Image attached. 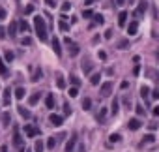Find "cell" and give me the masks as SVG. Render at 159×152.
Masks as SVG:
<instances>
[{"mask_svg": "<svg viewBox=\"0 0 159 152\" xmlns=\"http://www.w3.org/2000/svg\"><path fill=\"white\" fill-rule=\"evenodd\" d=\"M64 113H66V115H71V105H69V103H64Z\"/></svg>", "mask_w": 159, "mask_h": 152, "instance_id": "obj_42", "label": "cell"}, {"mask_svg": "<svg viewBox=\"0 0 159 152\" xmlns=\"http://www.w3.org/2000/svg\"><path fill=\"white\" fill-rule=\"evenodd\" d=\"M92 70H94V64H92L90 60H84V62H82V72L88 75V73H92Z\"/></svg>", "mask_w": 159, "mask_h": 152, "instance_id": "obj_10", "label": "cell"}, {"mask_svg": "<svg viewBox=\"0 0 159 152\" xmlns=\"http://www.w3.org/2000/svg\"><path fill=\"white\" fill-rule=\"evenodd\" d=\"M75 152H84V145H79V147H77V150H75Z\"/></svg>", "mask_w": 159, "mask_h": 152, "instance_id": "obj_55", "label": "cell"}, {"mask_svg": "<svg viewBox=\"0 0 159 152\" xmlns=\"http://www.w3.org/2000/svg\"><path fill=\"white\" fill-rule=\"evenodd\" d=\"M127 86H129V83H127V81H124L122 85H120V88H122V90H125V88H127Z\"/></svg>", "mask_w": 159, "mask_h": 152, "instance_id": "obj_51", "label": "cell"}, {"mask_svg": "<svg viewBox=\"0 0 159 152\" xmlns=\"http://www.w3.org/2000/svg\"><path fill=\"white\" fill-rule=\"evenodd\" d=\"M56 85H58V88H66V81H64L62 77H58V79H56Z\"/></svg>", "mask_w": 159, "mask_h": 152, "instance_id": "obj_36", "label": "cell"}, {"mask_svg": "<svg viewBox=\"0 0 159 152\" xmlns=\"http://www.w3.org/2000/svg\"><path fill=\"white\" fill-rule=\"evenodd\" d=\"M0 152H8V147H6V145H2V147H0Z\"/></svg>", "mask_w": 159, "mask_h": 152, "instance_id": "obj_58", "label": "cell"}, {"mask_svg": "<svg viewBox=\"0 0 159 152\" xmlns=\"http://www.w3.org/2000/svg\"><path fill=\"white\" fill-rule=\"evenodd\" d=\"M127 17H129L127 11H120V15H118V25L120 27H125L127 25Z\"/></svg>", "mask_w": 159, "mask_h": 152, "instance_id": "obj_8", "label": "cell"}, {"mask_svg": "<svg viewBox=\"0 0 159 152\" xmlns=\"http://www.w3.org/2000/svg\"><path fill=\"white\" fill-rule=\"evenodd\" d=\"M152 98H154V100H159V90H154V92H152Z\"/></svg>", "mask_w": 159, "mask_h": 152, "instance_id": "obj_50", "label": "cell"}, {"mask_svg": "<svg viewBox=\"0 0 159 152\" xmlns=\"http://www.w3.org/2000/svg\"><path fill=\"white\" fill-rule=\"evenodd\" d=\"M21 43L23 45H32V38H28V36H24L23 40H21Z\"/></svg>", "mask_w": 159, "mask_h": 152, "instance_id": "obj_41", "label": "cell"}, {"mask_svg": "<svg viewBox=\"0 0 159 152\" xmlns=\"http://www.w3.org/2000/svg\"><path fill=\"white\" fill-rule=\"evenodd\" d=\"M6 73H8V70H6L4 62H2V58H0V75H6Z\"/></svg>", "mask_w": 159, "mask_h": 152, "instance_id": "obj_38", "label": "cell"}, {"mask_svg": "<svg viewBox=\"0 0 159 152\" xmlns=\"http://www.w3.org/2000/svg\"><path fill=\"white\" fill-rule=\"evenodd\" d=\"M112 88H114V85H112V83H110V81H107V83H103V85H101L99 92H101V96H103V98H107V96H110V92H112Z\"/></svg>", "mask_w": 159, "mask_h": 152, "instance_id": "obj_3", "label": "cell"}, {"mask_svg": "<svg viewBox=\"0 0 159 152\" xmlns=\"http://www.w3.org/2000/svg\"><path fill=\"white\" fill-rule=\"evenodd\" d=\"M75 145H77V135H71L69 143L66 145V152H75Z\"/></svg>", "mask_w": 159, "mask_h": 152, "instance_id": "obj_6", "label": "cell"}, {"mask_svg": "<svg viewBox=\"0 0 159 152\" xmlns=\"http://www.w3.org/2000/svg\"><path fill=\"white\" fill-rule=\"evenodd\" d=\"M55 147H56V139H55V137H49V139H47V148H49V150H53Z\"/></svg>", "mask_w": 159, "mask_h": 152, "instance_id": "obj_28", "label": "cell"}, {"mask_svg": "<svg viewBox=\"0 0 159 152\" xmlns=\"http://www.w3.org/2000/svg\"><path fill=\"white\" fill-rule=\"evenodd\" d=\"M109 141H110V143H118V141H120V135H118V133H110V135H109Z\"/></svg>", "mask_w": 159, "mask_h": 152, "instance_id": "obj_31", "label": "cell"}, {"mask_svg": "<svg viewBox=\"0 0 159 152\" xmlns=\"http://www.w3.org/2000/svg\"><path fill=\"white\" fill-rule=\"evenodd\" d=\"M19 28H21V32H28V30H30V27H28V23L24 21V19H23V21H19Z\"/></svg>", "mask_w": 159, "mask_h": 152, "instance_id": "obj_27", "label": "cell"}, {"mask_svg": "<svg viewBox=\"0 0 159 152\" xmlns=\"http://www.w3.org/2000/svg\"><path fill=\"white\" fill-rule=\"evenodd\" d=\"M13 145L19 148L21 152H24V143H23V137H21V133H19V128L15 126L13 128Z\"/></svg>", "mask_w": 159, "mask_h": 152, "instance_id": "obj_2", "label": "cell"}, {"mask_svg": "<svg viewBox=\"0 0 159 152\" xmlns=\"http://www.w3.org/2000/svg\"><path fill=\"white\" fill-rule=\"evenodd\" d=\"M2 38H6V30L0 27V40H2Z\"/></svg>", "mask_w": 159, "mask_h": 152, "instance_id": "obj_54", "label": "cell"}, {"mask_svg": "<svg viewBox=\"0 0 159 152\" xmlns=\"http://www.w3.org/2000/svg\"><path fill=\"white\" fill-rule=\"evenodd\" d=\"M110 113H112V115L118 113V100H114V102L110 103Z\"/></svg>", "mask_w": 159, "mask_h": 152, "instance_id": "obj_30", "label": "cell"}, {"mask_svg": "<svg viewBox=\"0 0 159 152\" xmlns=\"http://www.w3.org/2000/svg\"><path fill=\"white\" fill-rule=\"evenodd\" d=\"M69 79H71L73 86H79V85H81V81H79V79H77V77H75V75H69Z\"/></svg>", "mask_w": 159, "mask_h": 152, "instance_id": "obj_39", "label": "cell"}, {"mask_svg": "<svg viewBox=\"0 0 159 152\" xmlns=\"http://www.w3.org/2000/svg\"><path fill=\"white\" fill-rule=\"evenodd\" d=\"M139 73H141V66H139V64H137V66L133 68V75H139Z\"/></svg>", "mask_w": 159, "mask_h": 152, "instance_id": "obj_47", "label": "cell"}, {"mask_svg": "<svg viewBox=\"0 0 159 152\" xmlns=\"http://www.w3.org/2000/svg\"><path fill=\"white\" fill-rule=\"evenodd\" d=\"M24 94H26V90H24L23 86H19V88L15 90V98H17V100H23V98H24Z\"/></svg>", "mask_w": 159, "mask_h": 152, "instance_id": "obj_21", "label": "cell"}, {"mask_svg": "<svg viewBox=\"0 0 159 152\" xmlns=\"http://www.w3.org/2000/svg\"><path fill=\"white\" fill-rule=\"evenodd\" d=\"M6 17H8L6 9H4V8H0V21H2V19H6Z\"/></svg>", "mask_w": 159, "mask_h": 152, "instance_id": "obj_46", "label": "cell"}, {"mask_svg": "<svg viewBox=\"0 0 159 152\" xmlns=\"http://www.w3.org/2000/svg\"><path fill=\"white\" fill-rule=\"evenodd\" d=\"M112 2H114L116 6H122V4H125V0H112Z\"/></svg>", "mask_w": 159, "mask_h": 152, "instance_id": "obj_53", "label": "cell"}, {"mask_svg": "<svg viewBox=\"0 0 159 152\" xmlns=\"http://www.w3.org/2000/svg\"><path fill=\"white\" fill-rule=\"evenodd\" d=\"M94 17H95V23H97V25H103V23H105L103 15H99V13H97V15H94Z\"/></svg>", "mask_w": 159, "mask_h": 152, "instance_id": "obj_40", "label": "cell"}, {"mask_svg": "<svg viewBox=\"0 0 159 152\" xmlns=\"http://www.w3.org/2000/svg\"><path fill=\"white\" fill-rule=\"evenodd\" d=\"M58 27H60V30H62V32H69V25H68L66 21H60Z\"/></svg>", "mask_w": 159, "mask_h": 152, "instance_id": "obj_29", "label": "cell"}, {"mask_svg": "<svg viewBox=\"0 0 159 152\" xmlns=\"http://www.w3.org/2000/svg\"><path fill=\"white\" fill-rule=\"evenodd\" d=\"M82 109H84V111H90V109H92V100L90 98L82 100Z\"/></svg>", "mask_w": 159, "mask_h": 152, "instance_id": "obj_23", "label": "cell"}, {"mask_svg": "<svg viewBox=\"0 0 159 152\" xmlns=\"http://www.w3.org/2000/svg\"><path fill=\"white\" fill-rule=\"evenodd\" d=\"M135 111H137V115H139V116H142V115H144V107H141V105H137V109H135Z\"/></svg>", "mask_w": 159, "mask_h": 152, "instance_id": "obj_45", "label": "cell"}, {"mask_svg": "<svg viewBox=\"0 0 159 152\" xmlns=\"http://www.w3.org/2000/svg\"><path fill=\"white\" fill-rule=\"evenodd\" d=\"M146 8H148V4H146L144 0H142L141 4H139V9H137V13H135V15H142V13L146 11Z\"/></svg>", "mask_w": 159, "mask_h": 152, "instance_id": "obj_24", "label": "cell"}, {"mask_svg": "<svg viewBox=\"0 0 159 152\" xmlns=\"http://www.w3.org/2000/svg\"><path fill=\"white\" fill-rule=\"evenodd\" d=\"M71 9V2H64L62 4V13H66V11H69Z\"/></svg>", "mask_w": 159, "mask_h": 152, "instance_id": "obj_32", "label": "cell"}, {"mask_svg": "<svg viewBox=\"0 0 159 152\" xmlns=\"http://www.w3.org/2000/svg\"><path fill=\"white\" fill-rule=\"evenodd\" d=\"M45 105H47V109H55V96H53V94H49V96H47Z\"/></svg>", "mask_w": 159, "mask_h": 152, "instance_id": "obj_15", "label": "cell"}, {"mask_svg": "<svg viewBox=\"0 0 159 152\" xmlns=\"http://www.w3.org/2000/svg\"><path fill=\"white\" fill-rule=\"evenodd\" d=\"M154 115L159 116V105H155V107H154Z\"/></svg>", "mask_w": 159, "mask_h": 152, "instance_id": "obj_56", "label": "cell"}, {"mask_svg": "<svg viewBox=\"0 0 159 152\" xmlns=\"http://www.w3.org/2000/svg\"><path fill=\"white\" fill-rule=\"evenodd\" d=\"M41 77H43V72H41V68H37L36 72H34V75H32V83H36V81H39Z\"/></svg>", "mask_w": 159, "mask_h": 152, "instance_id": "obj_19", "label": "cell"}, {"mask_svg": "<svg viewBox=\"0 0 159 152\" xmlns=\"http://www.w3.org/2000/svg\"><path fill=\"white\" fill-rule=\"evenodd\" d=\"M62 120H64V118H62L60 115H51V116H49V122H51L53 126H62Z\"/></svg>", "mask_w": 159, "mask_h": 152, "instance_id": "obj_7", "label": "cell"}, {"mask_svg": "<svg viewBox=\"0 0 159 152\" xmlns=\"http://www.w3.org/2000/svg\"><path fill=\"white\" fill-rule=\"evenodd\" d=\"M105 118H107V109H105V107H101L99 115H97V120H99L101 124H105Z\"/></svg>", "mask_w": 159, "mask_h": 152, "instance_id": "obj_20", "label": "cell"}, {"mask_svg": "<svg viewBox=\"0 0 159 152\" xmlns=\"http://www.w3.org/2000/svg\"><path fill=\"white\" fill-rule=\"evenodd\" d=\"M34 27H36V34L39 36L41 41H47V27H45V21L43 17H34Z\"/></svg>", "mask_w": 159, "mask_h": 152, "instance_id": "obj_1", "label": "cell"}, {"mask_svg": "<svg viewBox=\"0 0 159 152\" xmlns=\"http://www.w3.org/2000/svg\"><path fill=\"white\" fill-rule=\"evenodd\" d=\"M99 81H101V73H94V75H92L90 77V83H92V85H99Z\"/></svg>", "mask_w": 159, "mask_h": 152, "instance_id": "obj_25", "label": "cell"}, {"mask_svg": "<svg viewBox=\"0 0 159 152\" xmlns=\"http://www.w3.org/2000/svg\"><path fill=\"white\" fill-rule=\"evenodd\" d=\"M137 30H139V23H137V21H131V23H129V27H127V32H129V36H135Z\"/></svg>", "mask_w": 159, "mask_h": 152, "instance_id": "obj_9", "label": "cell"}, {"mask_svg": "<svg viewBox=\"0 0 159 152\" xmlns=\"http://www.w3.org/2000/svg\"><path fill=\"white\" fill-rule=\"evenodd\" d=\"M24 133H26V137H36V135H39V130H37L36 126L26 124L24 126Z\"/></svg>", "mask_w": 159, "mask_h": 152, "instance_id": "obj_4", "label": "cell"}, {"mask_svg": "<svg viewBox=\"0 0 159 152\" xmlns=\"http://www.w3.org/2000/svg\"><path fill=\"white\" fill-rule=\"evenodd\" d=\"M19 115L23 116V118H26V120H28V118H30V116H32V113L28 111L26 107H23V105H19Z\"/></svg>", "mask_w": 159, "mask_h": 152, "instance_id": "obj_14", "label": "cell"}, {"mask_svg": "<svg viewBox=\"0 0 159 152\" xmlns=\"http://www.w3.org/2000/svg\"><path fill=\"white\" fill-rule=\"evenodd\" d=\"M53 49H55V53L58 54V56L62 54V47H60V40L58 38H53Z\"/></svg>", "mask_w": 159, "mask_h": 152, "instance_id": "obj_11", "label": "cell"}, {"mask_svg": "<svg viewBox=\"0 0 159 152\" xmlns=\"http://www.w3.org/2000/svg\"><path fill=\"white\" fill-rule=\"evenodd\" d=\"M4 58L8 60V62H11V60H13V53H11V51H6V53H4Z\"/></svg>", "mask_w": 159, "mask_h": 152, "instance_id": "obj_35", "label": "cell"}, {"mask_svg": "<svg viewBox=\"0 0 159 152\" xmlns=\"http://www.w3.org/2000/svg\"><path fill=\"white\" fill-rule=\"evenodd\" d=\"M127 47H129V41H127V40H122L118 43V49H127Z\"/></svg>", "mask_w": 159, "mask_h": 152, "instance_id": "obj_33", "label": "cell"}, {"mask_svg": "<svg viewBox=\"0 0 159 152\" xmlns=\"http://www.w3.org/2000/svg\"><path fill=\"white\" fill-rule=\"evenodd\" d=\"M47 2V6H49V8H55V0H45Z\"/></svg>", "mask_w": 159, "mask_h": 152, "instance_id": "obj_52", "label": "cell"}, {"mask_svg": "<svg viewBox=\"0 0 159 152\" xmlns=\"http://www.w3.org/2000/svg\"><path fill=\"white\" fill-rule=\"evenodd\" d=\"M112 38V30H105V40H110Z\"/></svg>", "mask_w": 159, "mask_h": 152, "instance_id": "obj_48", "label": "cell"}, {"mask_svg": "<svg viewBox=\"0 0 159 152\" xmlns=\"http://www.w3.org/2000/svg\"><path fill=\"white\" fill-rule=\"evenodd\" d=\"M94 2H95V0H84V4H86V6H92Z\"/></svg>", "mask_w": 159, "mask_h": 152, "instance_id": "obj_57", "label": "cell"}, {"mask_svg": "<svg viewBox=\"0 0 159 152\" xmlns=\"http://www.w3.org/2000/svg\"><path fill=\"white\" fill-rule=\"evenodd\" d=\"M155 141V137L152 133H148V135H144V139H142V145H150V143H154Z\"/></svg>", "mask_w": 159, "mask_h": 152, "instance_id": "obj_26", "label": "cell"}, {"mask_svg": "<svg viewBox=\"0 0 159 152\" xmlns=\"http://www.w3.org/2000/svg\"><path fill=\"white\" fill-rule=\"evenodd\" d=\"M45 147H47V145L39 139V141H36V145H34V152H43V148H45Z\"/></svg>", "mask_w": 159, "mask_h": 152, "instance_id": "obj_17", "label": "cell"}, {"mask_svg": "<svg viewBox=\"0 0 159 152\" xmlns=\"http://www.w3.org/2000/svg\"><path fill=\"white\" fill-rule=\"evenodd\" d=\"M39 96H41L39 92H34V94H32L30 98H28V103H30V105H36V103L39 102Z\"/></svg>", "mask_w": 159, "mask_h": 152, "instance_id": "obj_16", "label": "cell"}, {"mask_svg": "<svg viewBox=\"0 0 159 152\" xmlns=\"http://www.w3.org/2000/svg\"><path fill=\"white\" fill-rule=\"evenodd\" d=\"M97 54H99V58H101V60H107V53H105V51H99Z\"/></svg>", "mask_w": 159, "mask_h": 152, "instance_id": "obj_49", "label": "cell"}, {"mask_svg": "<svg viewBox=\"0 0 159 152\" xmlns=\"http://www.w3.org/2000/svg\"><path fill=\"white\" fill-rule=\"evenodd\" d=\"M9 102H11V90L4 88V107H9Z\"/></svg>", "mask_w": 159, "mask_h": 152, "instance_id": "obj_13", "label": "cell"}, {"mask_svg": "<svg viewBox=\"0 0 159 152\" xmlns=\"http://www.w3.org/2000/svg\"><path fill=\"white\" fill-rule=\"evenodd\" d=\"M17 27H19V23H11V25H9L8 27V32H9V36H15V34H17Z\"/></svg>", "mask_w": 159, "mask_h": 152, "instance_id": "obj_18", "label": "cell"}, {"mask_svg": "<svg viewBox=\"0 0 159 152\" xmlns=\"http://www.w3.org/2000/svg\"><path fill=\"white\" fill-rule=\"evenodd\" d=\"M0 118H2V126H4V128H6V126H9V122H11V115H9L8 111L2 113V116H0Z\"/></svg>", "mask_w": 159, "mask_h": 152, "instance_id": "obj_12", "label": "cell"}, {"mask_svg": "<svg viewBox=\"0 0 159 152\" xmlns=\"http://www.w3.org/2000/svg\"><path fill=\"white\" fill-rule=\"evenodd\" d=\"M77 94H79V88H77V86H71V88H69V96H71V98H75Z\"/></svg>", "mask_w": 159, "mask_h": 152, "instance_id": "obj_34", "label": "cell"}, {"mask_svg": "<svg viewBox=\"0 0 159 152\" xmlns=\"http://www.w3.org/2000/svg\"><path fill=\"white\" fill-rule=\"evenodd\" d=\"M141 126H142V122L139 120V118H131V120L127 122V128H129L131 131H137L139 128H141Z\"/></svg>", "mask_w": 159, "mask_h": 152, "instance_id": "obj_5", "label": "cell"}, {"mask_svg": "<svg viewBox=\"0 0 159 152\" xmlns=\"http://www.w3.org/2000/svg\"><path fill=\"white\" fill-rule=\"evenodd\" d=\"M148 92H150L148 86H142V88H141V96H142V98H148Z\"/></svg>", "mask_w": 159, "mask_h": 152, "instance_id": "obj_37", "label": "cell"}, {"mask_svg": "<svg viewBox=\"0 0 159 152\" xmlns=\"http://www.w3.org/2000/svg\"><path fill=\"white\" fill-rule=\"evenodd\" d=\"M69 54H71V56H77V54H79V45L77 43L69 45Z\"/></svg>", "mask_w": 159, "mask_h": 152, "instance_id": "obj_22", "label": "cell"}, {"mask_svg": "<svg viewBox=\"0 0 159 152\" xmlns=\"http://www.w3.org/2000/svg\"><path fill=\"white\" fill-rule=\"evenodd\" d=\"M24 13H26V15L34 13V6H26V8H24Z\"/></svg>", "mask_w": 159, "mask_h": 152, "instance_id": "obj_44", "label": "cell"}, {"mask_svg": "<svg viewBox=\"0 0 159 152\" xmlns=\"http://www.w3.org/2000/svg\"><path fill=\"white\" fill-rule=\"evenodd\" d=\"M92 15H94V11H92V9H86V11L82 13V17H84V19H90Z\"/></svg>", "mask_w": 159, "mask_h": 152, "instance_id": "obj_43", "label": "cell"}]
</instances>
